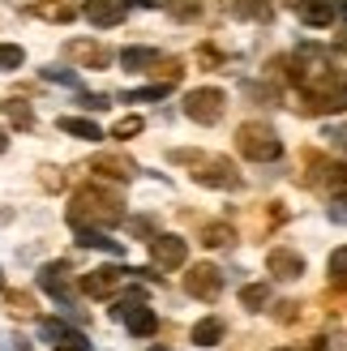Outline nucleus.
Segmentation results:
<instances>
[{
    "label": "nucleus",
    "instance_id": "1",
    "mask_svg": "<svg viewBox=\"0 0 347 351\" xmlns=\"http://www.w3.org/2000/svg\"><path fill=\"white\" fill-rule=\"evenodd\" d=\"M91 215L95 223H120L125 219V210H120V197L116 193H103V189H82L73 197V210H69V219H86Z\"/></svg>",
    "mask_w": 347,
    "mask_h": 351
},
{
    "label": "nucleus",
    "instance_id": "2",
    "mask_svg": "<svg viewBox=\"0 0 347 351\" xmlns=\"http://www.w3.org/2000/svg\"><path fill=\"white\" fill-rule=\"evenodd\" d=\"M240 150L249 154V159H279L283 154V142L274 137V129H266V125H245L240 129Z\"/></svg>",
    "mask_w": 347,
    "mask_h": 351
},
{
    "label": "nucleus",
    "instance_id": "3",
    "mask_svg": "<svg viewBox=\"0 0 347 351\" xmlns=\"http://www.w3.org/2000/svg\"><path fill=\"white\" fill-rule=\"evenodd\" d=\"M223 108H228V99H223V90H215V86L193 90L184 99V112H189V120H198V125H215V120L223 116Z\"/></svg>",
    "mask_w": 347,
    "mask_h": 351
},
{
    "label": "nucleus",
    "instance_id": "4",
    "mask_svg": "<svg viewBox=\"0 0 347 351\" xmlns=\"http://www.w3.org/2000/svg\"><path fill=\"white\" fill-rule=\"evenodd\" d=\"M116 322H125L137 339H146L150 330H154V308H146L142 300H137V291H133L129 300H120V304H116Z\"/></svg>",
    "mask_w": 347,
    "mask_h": 351
},
{
    "label": "nucleus",
    "instance_id": "5",
    "mask_svg": "<svg viewBox=\"0 0 347 351\" xmlns=\"http://www.w3.org/2000/svg\"><path fill=\"white\" fill-rule=\"evenodd\" d=\"M39 335L51 343V347H56V351H91V343H86V335H82V330H73V326H64V322H43L39 326Z\"/></svg>",
    "mask_w": 347,
    "mask_h": 351
},
{
    "label": "nucleus",
    "instance_id": "6",
    "mask_svg": "<svg viewBox=\"0 0 347 351\" xmlns=\"http://www.w3.org/2000/svg\"><path fill=\"white\" fill-rule=\"evenodd\" d=\"M184 287H189V295H198V300H215V295L223 291V270H215V266H193V270H189V278H184Z\"/></svg>",
    "mask_w": 347,
    "mask_h": 351
},
{
    "label": "nucleus",
    "instance_id": "7",
    "mask_svg": "<svg viewBox=\"0 0 347 351\" xmlns=\"http://www.w3.org/2000/svg\"><path fill=\"white\" fill-rule=\"evenodd\" d=\"M82 13H86V22H91V26H116V22H125L129 0H91Z\"/></svg>",
    "mask_w": 347,
    "mask_h": 351
},
{
    "label": "nucleus",
    "instance_id": "8",
    "mask_svg": "<svg viewBox=\"0 0 347 351\" xmlns=\"http://www.w3.org/2000/svg\"><path fill=\"white\" fill-rule=\"evenodd\" d=\"M150 257H154V266H180L189 257V244L180 236H154L150 240Z\"/></svg>",
    "mask_w": 347,
    "mask_h": 351
},
{
    "label": "nucleus",
    "instance_id": "9",
    "mask_svg": "<svg viewBox=\"0 0 347 351\" xmlns=\"http://www.w3.org/2000/svg\"><path fill=\"white\" fill-rule=\"evenodd\" d=\"M202 184H211V189H236L240 184V176H236V167L228 163V159H211L202 171H193Z\"/></svg>",
    "mask_w": 347,
    "mask_h": 351
},
{
    "label": "nucleus",
    "instance_id": "10",
    "mask_svg": "<svg viewBox=\"0 0 347 351\" xmlns=\"http://www.w3.org/2000/svg\"><path fill=\"white\" fill-rule=\"evenodd\" d=\"M266 266H270L274 278H300L304 257H300V253H291V249H274V253L266 257Z\"/></svg>",
    "mask_w": 347,
    "mask_h": 351
},
{
    "label": "nucleus",
    "instance_id": "11",
    "mask_svg": "<svg viewBox=\"0 0 347 351\" xmlns=\"http://www.w3.org/2000/svg\"><path fill=\"white\" fill-rule=\"evenodd\" d=\"M120 283H125V270H91V274L82 278L86 295H112Z\"/></svg>",
    "mask_w": 347,
    "mask_h": 351
},
{
    "label": "nucleus",
    "instance_id": "12",
    "mask_svg": "<svg viewBox=\"0 0 347 351\" xmlns=\"http://www.w3.org/2000/svg\"><path fill=\"white\" fill-rule=\"evenodd\" d=\"M73 232H77V244H86V249H103V253H112V257H120V253H125V244H120V240H108V236L99 232V227L73 223Z\"/></svg>",
    "mask_w": 347,
    "mask_h": 351
},
{
    "label": "nucleus",
    "instance_id": "13",
    "mask_svg": "<svg viewBox=\"0 0 347 351\" xmlns=\"http://www.w3.org/2000/svg\"><path fill=\"white\" fill-rule=\"evenodd\" d=\"M296 13H300L304 26H331L335 5H331V0H296Z\"/></svg>",
    "mask_w": 347,
    "mask_h": 351
},
{
    "label": "nucleus",
    "instance_id": "14",
    "mask_svg": "<svg viewBox=\"0 0 347 351\" xmlns=\"http://www.w3.org/2000/svg\"><path fill=\"white\" fill-rule=\"evenodd\" d=\"M232 17H245V22H270V0H228Z\"/></svg>",
    "mask_w": 347,
    "mask_h": 351
},
{
    "label": "nucleus",
    "instance_id": "15",
    "mask_svg": "<svg viewBox=\"0 0 347 351\" xmlns=\"http://www.w3.org/2000/svg\"><path fill=\"white\" fill-rule=\"evenodd\" d=\"M64 51H69L73 60H82V64H95V69H103V64L112 60V51L103 47V43H77V39H73V43H69Z\"/></svg>",
    "mask_w": 347,
    "mask_h": 351
},
{
    "label": "nucleus",
    "instance_id": "16",
    "mask_svg": "<svg viewBox=\"0 0 347 351\" xmlns=\"http://www.w3.org/2000/svg\"><path fill=\"white\" fill-rule=\"evenodd\" d=\"M120 64L133 69V73H146V69L159 64V51H154V47H125V51H120Z\"/></svg>",
    "mask_w": 347,
    "mask_h": 351
},
{
    "label": "nucleus",
    "instance_id": "17",
    "mask_svg": "<svg viewBox=\"0 0 347 351\" xmlns=\"http://www.w3.org/2000/svg\"><path fill=\"white\" fill-rule=\"evenodd\" d=\"M95 171H103V176H116V180H129V176L137 171L129 159H120V154H99L95 159Z\"/></svg>",
    "mask_w": 347,
    "mask_h": 351
},
{
    "label": "nucleus",
    "instance_id": "18",
    "mask_svg": "<svg viewBox=\"0 0 347 351\" xmlns=\"http://www.w3.org/2000/svg\"><path fill=\"white\" fill-rule=\"evenodd\" d=\"M56 125H60V133H73V137H82V142H99V137H103L91 120H77V116H60Z\"/></svg>",
    "mask_w": 347,
    "mask_h": 351
},
{
    "label": "nucleus",
    "instance_id": "19",
    "mask_svg": "<svg viewBox=\"0 0 347 351\" xmlns=\"http://www.w3.org/2000/svg\"><path fill=\"white\" fill-rule=\"evenodd\" d=\"M219 339H223V322H219V317H206V322L193 326V343H198V347H215Z\"/></svg>",
    "mask_w": 347,
    "mask_h": 351
},
{
    "label": "nucleus",
    "instance_id": "20",
    "mask_svg": "<svg viewBox=\"0 0 347 351\" xmlns=\"http://www.w3.org/2000/svg\"><path fill=\"white\" fill-rule=\"evenodd\" d=\"M154 5H163L171 17H180V22H189V17H198V13H202L198 0H154Z\"/></svg>",
    "mask_w": 347,
    "mask_h": 351
},
{
    "label": "nucleus",
    "instance_id": "21",
    "mask_svg": "<svg viewBox=\"0 0 347 351\" xmlns=\"http://www.w3.org/2000/svg\"><path fill=\"white\" fill-rule=\"evenodd\" d=\"M202 244L206 249H219V244H232V227H223V223H211L202 232Z\"/></svg>",
    "mask_w": 347,
    "mask_h": 351
},
{
    "label": "nucleus",
    "instance_id": "22",
    "mask_svg": "<svg viewBox=\"0 0 347 351\" xmlns=\"http://www.w3.org/2000/svg\"><path fill=\"white\" fill-rule=\"evenodd\" d=\"M326 266H331V278H335V283H347V249H335Z\"/></svg>",
    "mask_w": 347,
    "mask_h": 351
},
{
    "label": "nucleus",
    "instance_id": "23",
    "mask_svg": "<svg viewBox=\"0 0 347 351\" xmlns=\"http://www.w3.org/2000/svg\"><path fill=\"white\" fill-rule=\"evenodd\" d=\"M26 60V51L22 47H13V43H0V69H17Z\"/></svg>",
    "mask_w": 347,
    "mask_h": 351
},
{
    "label": "nucleus",
    "instance_id": "24",
    "mask_svg": "<svg viewBox=\"0 0 347 351\" xmlns=\"http://www.w3.org/2000/svg\"><path fill=\"white\" fill-rule=\"evenodd\" d=\"M266 300H270V291H266V287H257V283L240 291V304H249V308H262Z\"/></svg>",
    "mask_w": 347,
    "mask_h": 351
},
{
    "label": "nucleus",
    "instance_id": "25",
    "mask_svg": "<svg viewBox=\"0 0 347 351\" xmlns=\"http://www.w3.org/2000/svg\"><path fill=\"white\" fill-rule=\"evenodd\" d=\"M133 133H142V116H125L116 125V137H133Z\"/></svg>",
    "mask_w": 347,
    "mask_h": 351
},
{
    "label": "nucleus",
    "instance_id": "26",
    "mask_svg": "<svg viewBox=\"0 0 347 351\" xmlns=\"http://www.w3.org/2000/svg\"><path fill=\"white\" fill-rule=\"evenodd\" d=\"M47 82H60V86H77V73H69V69H43Z\"/></svg>",
    "mask_w": 347,
    "mask_h": 351
},
{
    "label": "nucleus",
    "instance_id": "27",
    "mask_svg": "<svg viewBox=\"0 0 347 351\" xmlns=\"http://www.w3.org/2000/svg\"><path fill=\"white\" fill-rule=\"evenodd\" d=\"M82 103H86V108H95V112L112 108V103H108V95H82Z\"/></svg>",
    "mask_w": 347,
    "mask_h": 351
},
{
    "label": "nucleus",
    "instance_id": "28",
    "mask_svg": "<svg viewBox=\"0 0 347 351\" xmlns=\"http://www.w3.org/2000/svg\"><path fill=\"white\" fill-rule=\"evenodd\" d=\"M9 304H13V313H22V317L30 313V300H26V295H9Z\"/></svg>",
    "mask_w": 347,
    "mask_h": 351
},
{
    "label": "nucleus",
    "instance_id": "29",
    "mask_svg": "<svg viewBox=\"0 0 347 351\" xmlns=\"http://www.w3.org/2000/svg\"><path fill=\"white\" fill-rule=\"evenodd\" d=\"M5 146H9V137H5V133H0V150H5Z\"/></svg>",
    "mask_w": 347,
    "mask_h": 351
},
{
    "label": "nucleus",
    "instance_id": "30",
    "mask_svg": "<svg viewBox=\"0 0 347 351\" xmlns=\"http://www.w3.org/2000/svg\"><path fill=\"white\" fill-rule=\"evenodd\" d=\"M339 13H343V17H347V5H343V9H339Z\"/></svg>",
    "mask_w": 347,
    "mask_h": 351
},
{
    "label": "nucleus",
    "instance_id": "31",
    "mask_svg": "<svg viewBox=\"0 0 347 351\" xmlns=\"http://www.w3.org/2000/svg\"><path fill=\"white\" fill-rule=\"evenodd\" d=\"M0 287H5V274H0Z\"/></svg>",
    "mask_w": 347,
    "mask_h": 351
},
{
    "label": "nucleus",
    "instance_id": "32",
    "mask_svg": "<svg viewBox=\"0 0 347 351\" xmlns=\"http://www.w3.org/2000/svg\"><path fill=\"white\" fill-rule=\"evenodd\" d=\"M279 351H291V347H279Z\"/></svg>",
    "mask_w": 347,
    "mask_h": 351
}]
</instances>
